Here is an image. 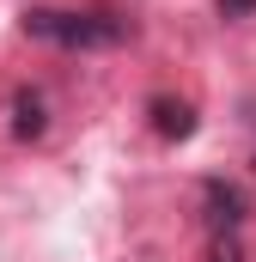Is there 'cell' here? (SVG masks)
I'll return each mask as SVG.
<instances>
[{"mask_svg": "<svg viewBox=\"0 0 256 262\" xmlns=\"http://www.w3.org/2000/svg\"><path fill=\"white\" fill-rule=\"evenodd\" d=\"M25 37H43V43H61V49H110L122 43L128 25L116 12H61V6H31L25 12Z\"/></svg>", "mask_w": 256, "mask_h": 262, "instance_id": "1", "label": "cell"}, {"mask_svg": "<svg viewBox=\"0 0 256 262\" xmlns=\"http://www.w3.org/2000/svg\"><path fill=\"white\" fill-rule=\"evenodd\" d=\"M201 201H207V220H214L220 232H238V226H244V213H250L244 189H238V183H226V177H207V183H201Z\"/></svg>", "mask_w": 256, "mask_h": 262, "instance_id": "2", "label": "cell"}, {"mask_svg": "<svg viewBox=\"0 0 256 262\" xmlns=\"http://www.w3.org/2000/svg\"><path fill=\"white\" fill-rule=\"evenodd\" d=\"M146 116H153V134H159V140H189V134H195V104H189V98L159 92V98L146 104Z\"/></svg>", "mask_w": 256, "mask_h": 262, "instance_id": "3", "label": "cell"}, {"mask_svg": "<svg viewBox=\"0 0 256 262\" xmlns=\"http://www.w3.org/2000/svg\"><path fill=\"white\" fill-rule=\"evenodd\" d=\"M43 128H49L43 98H37V92H18V98H12V140H43Z\"/></svg>", "mask_w": 256, "mask_h": 262, "instance_id": "4", "label": "cell"}, {"mask_svg": "<svg viewBox=\"0 0 256 262\" xmlns=\"http://www.w3.org/2000/svg\"><path fill=\"white\" fill-rule=\"evenodd\" d=\"M214 262H244V250H238V238H232V232H220V238H214Z\"/></svg>", "mask_w": 256, "mask_h": 262, "instance_id": "5", "label": "cell"}, {"mask_svg": "<svg viewBox=\"0 0 256 262\" xmlns=\"http://www.w3.org/2000/svg\"><path fill=\"white\" fill-rule=\"evenodd\" d=\"M214 6H220V18H250L256 12V0H214Z\"/></svg>", "mask_w": 256, "mask_h": 262, "instance_id": "6", "label": "cell"}]
</instances>
